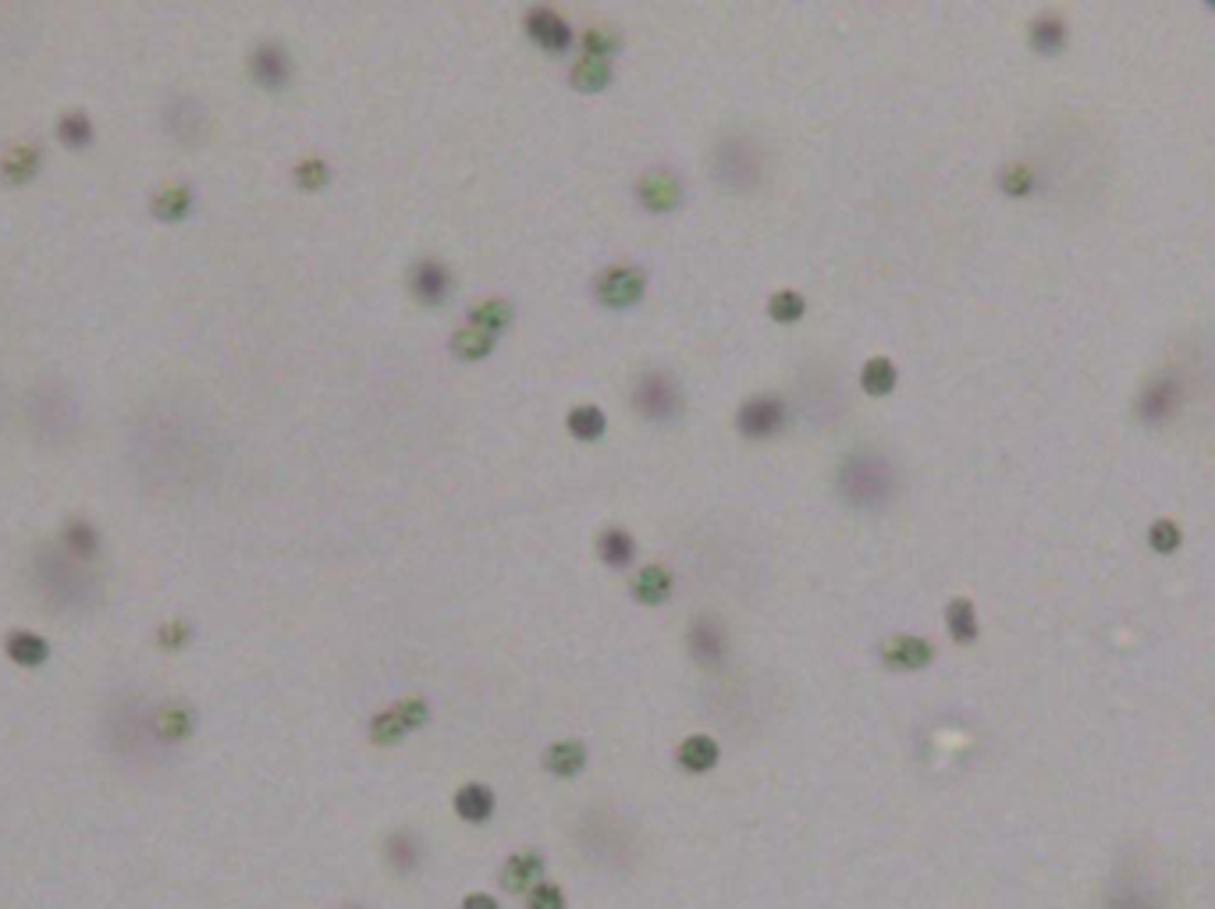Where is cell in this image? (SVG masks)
<instances>
[{
    "label": "cell",
    "instance_id": "1",
    "mask_svg": "<svg viewBox=\"0 0 1215 909\" xmlns=\"http://www.w3.org/2000/svg\"><path fill=\"white\" fill-rule=\"evenodd\" d=\"M29 583L46 611L57 615H93L104 604V575L86 561L72 558L57 540H40L29 551Z\"/></svg>",
    "mask_w": 1215,
    "mask_h": 909
},
{
    "label": "cell",
    "instance_id": "2",
    "mask_svg": "<svg viewBox=\"0 0 1215 909\" xmlns=\"http://www.w3.org/2000/svg\"><path fill=\"white\" fill-rule=\"evenodd\" d=\"M150 710L154 704L133 689L114 693L107 700V707L101 710V739L114 760H122L128 768H154L168 753L154 736Z\"/></svg>",
    "mask_w": 1215,
    "mask_h": 909
},
{
    "label": "cell",
    "instance_id": "3",
    "mask_svg": "<svg viewBox=\"0 0 1215 909\" xmlns=\"http://www.w3.org/2000/svg\"><path fill=\"white\" fill-rule=\"evenodd\" d=\"M25 430L43 448L61 452L82 434V402L75 388L61 377H40L25 391Z\"/></svg>",
    "mask_w": 1215,
    "mask_h": 909
},
{
    "label": "cell",
    "instance_id": "4",
    "mask_svg": "<svg viewBox=\"0 0 1215 909\" xmlns=\"http://www.w3.org/2000/svg\"><path fill=\"white\" fill-rule=\"evenodd\" d=\"M835 490H839V498L857 511L885 508L896 494V469L889 458H881L875 452H853L843 458L839 473H835Z\"/></svg>",
    "mask_w": 1215,
    "mask_h": 909
},
{
    "label": "cell",
    "instance_id": "5",
    "mask_svg": "<svg viewBox=\"0 0 1215 909\" xmlns=\"http://www.w3.org/2000/svg\"><path fill=\"white\" fill-rule=\"evenodd\" d=\"M711 171H715L718 186L729 189V192H750V189H758V181L764 175V157H761L758 139H747V136L721 139L715 146Z\"/></svg>",
    "mask_w": 1215,
    "mask_h": 909
},
{
    "label": "cell",
    "instance_id": "6",
    "mask_svg": "<svg viewBox=\"0 0 1215 909\" xmlns=\"http://www.w3.org/2000/svg\"><path fill=\"white\" fill-rule=\"evenodd\" d=\"M633 409L647 423H676L686 409L679 377L672 370H644L633 384Z\"/></svg>",
    "mask_w": 1215,
    "mask_h": 909
},
{
    "label": "cell",
    "instance_id": "7",
    "mask_svg": "<svg viewBox=\"0 0 1215 909\" xmlns=\"http://www.w3.org/2000/svg\"><path fill=\"white\" fill-rule=\"evenodd\" d=\"M160 128L175 146L196 150V146H203L210 139V110L200 96L175 89L160 107Z\"/></svg>",
    "mask_w": 1215,
    "mask_h": 909
},
{
    "label": "cell",
    "instance_id": "8",
    "mask_svg": "<svg viewBox=\"0 0 1215 909\" xmlns=\"http://www.w3.org/2000/svg\"><path fill=\"white\" fill-rule=\"evenodd\" d=\"M245 68H250V78L256 82L260 89L282 93L288 82H292L295 64H292V54H288V46L282 40L264 36V40L253 43L250 57H245Z\"/></svg>",
    "mask_w": 1215,
    "mask_h": 909
},
{
    "label": "cell",
    "instance_id": "9",
    "mask_svg": "<svg viewBox=\"0 0 1215 909\" xmlns=\"http://www.w3.org/2000/svg\"><path fill=\"white\" fill-rule=\"evenodd\" d=\"M790 423V405L779 394H753L736 409V430L750 441H768Z\"/></svg>",
    "mask_w": 1215,
    "mask_h": 909
},
{
    "label": "cell",
    "instance_id": "10",
    "mask_svg": "<svg viewBox=\"0 0 1215 909\" xmlns=\"http://www.w3.org/2000/svg\"><path fill=\"white\" fill-rule=\"evenodd\" d=\"M647 295V274L633 263H619L594 277V299L604 309H630Z\"/></svg>",
    "mask_w": 1215,
    "mask_h": 909
},
{
    "label": "cell",
    "instance_id": "11",
    "mask_svg": "<svg viewBox=\"0 0 1215 909\" xmlns=\"http://www.w3.org/2000/svg\"><path fill=\"white\" fill-rule=\"evenodd\" d=\"M150 721H154V736L163 750H175L182 747V742L192 739L196 725H200V715H196V707L189 700H157L154 710H150Z\"/></svg>",
    "mask_w": 1215,
    "mask_h": 909
},
{
    "label": "cell",
    "instance_id": "12",
    "mask_svg": "<svg viewBox=\"0 0 1215 909\" xmlns=\"http://www.w3.org/2000/svg\"><path fill=\"white\" fill-rule=\"evenodd\" d=\"M686 651L704 668H718L729 660V633L715 615H697L686 630Z\"/></svg>",
    "mask_w": 1215,
    "mask_h": 909
},
{
    "label": "cell",
    "instance_id": "13",
    "mask_svg": "<svg viewBox=\"0 0 1215 909\" xmlns=\"http://www.w3.org/2000/svg\"><path fill=\"white\" fill-rule=\"evenodd\" d=\"M452 288H455V281H452L448 263L437 260V256H423V260L413 263V271H409V292H413L416 303H423V306L448 303Z\"/></svg>",
    "mask_w": 1215,
    "mask_h": 909
},
{
    "label": "cell",
    "instance_id": "14",
    "mask_svg": "<svg viewBox=\"0 0 1215 909\" xmlns=\"http://www.w3.org/2000/svg\"><path fill=\"white\" fill-rule=\"evenodd\" d=\"M522 29L530 32V40L537 46H545V51H551V54H566L569 46L577 43V32H572V25L548 4H533L527 11V19H522Z\"/></svg>",
    "mask_w": 1215,
    "mask_h": 909
},
{
    "label": "cell",
    "instance_id": "15",
    "mask_svg": "<svg viewBox=\"0 0 1215 909\" xmlns=\"http://www.w3.org/2000/svg\"><path fill=\"white\" fill-rule=\"evenodd\" d=\"M636 203L651 210V213H672L683 203V181L676 171L668 168H654L644 171L636 181Z\"/></svg>",
    "mask_w": 1215,
    "mask_h": 909
},
{
    "label": "cell",
    "instance_id": "16",
    "mask_svg": "<svg viewBox=\"0 0 1215 909\" xmlns=\"http://www.w3.org/2000/svg\"><path fill=\"white\" fill-rule=\"evenodd\" d=\"M54 540H57L61 548L68 551L72 558L86 561V566H93V561L101 558V551H104V533H101V526H96V522L86 516V511H72V516L61 522V530H57V537H54Z\"/></svg>",
    "mask_w": 1215,
    "mask_h": 909
},
{
    "label": "cell",
    "instance_id": "17",
    "mask_svg": "<svg viewBox=\"0 0 1215 909\" xmlns=\"http://www.w3.org/2000/svg\"><path fill=\"white\" fill-rule=\"evenodd\" d=\"M43 171V146L36 139H19L0 154V181L11 189L29 186Z\"/></svg>",
    "mask_w": 1215,
    "mask_h": 909
},
{
    "label": "cell",
    "instance_id": "18",
    "mask_svg": "<svg viewBox=\"0 0 1215 909\" xmlns=\"http://www.w3.org/2000/svg\"><path fill=\"white\" fill-rule=\"evenodd\" d=\"M878 654H881V665L892 672H921L934 660V647L921 636H892L881 643Z\"/></svg>",
    "mask_w": 1215,
    "mask_h": 909
},
{
    "label": "cell",
    "instance_id": "19",
    "mask_svg": "<svg viewBox=\"0 0 1215 909\" xmlns=\"http://www.w3.org/2000/svg\"><path fill=\"white\" fill-rule=\"evenodd\" d=\"M196 210V189L189 181H160L150 192V213L160 224H178Z\"/></svg>",
    "mask_w": 1215,
    "mask_h": 909
},
{
    "label": "cell",
    "instance_id": "20",
    "mask_svg": "<svg viewBox=\"0 0 1215 909\" xmlns=\"http://www.w3.org/2000/svg\"><path fill=\"white\" fill-rule=\"evenodd\" d=\"M423 856H426L423 838L416 832H409V828L391 832L388 842H384V864H388L391 874H399V878H413V874H420Z\"/></svg>",
    "mask_w": 1215,
    "mask_h": 909
},
{
    "label": "cell",
    "instance_id": "21",
    "mask_svg": "<svg viewBox=\"0 0 1215 909\" xmlns=\"http://www.w3.org/2000/svg\"><path fill=\"white\" fill-rule=\"evenodd\" d=\"M4 654H8L11 665H19V668H43L54 651H51V640H46L43 633L22 630L19 625V630L4 633Z\"/></svg>",
    "mask_w": 1215,
    "mask_h": 909
},
{
    "label": "cell",
    "instance_id": "22",
    "mask_svg": "<svg viewBox=\"0 0 1215 909\" xmlns=\"http://www.w3.org/2000/svg\"><path fill=\"white\" fill-rule=\"evenodd\" d=\"M545 881V856H540L537 849H519L505 859L501 867V888L513 891V896H522V891H530L533 885Z\"/></svg>",
    "mask_w": 1215,
    "mask_h": 909
},
{
    "label": "cell",
    "instance_id": "23",
    "mask_svg": "<svg viewBox=\"0 0 1215 909\" xmlns=\"http://www.w3.org/2000/svg\"><path fill=\"white\" fill-rule=\"evenodd\" d=\"M54 136L64 150H89L96 142V121L86 107H64L54 121Z\"/></svg>",
    "mask_w": 1215,
    "mask_h": 909
},
{
    "label": "cell",
    "instance_id": "24",
    "mask_svg": "<svg viewBox=\"0 0 1215 909\" xmlns=\"http://www.w3.org/2000/svg\"><path fill=\"white\" fill-rule=\"evenodd\" d=\"M452 806H455L458 821H466V824H487L490 817H495V806L498 803H495V792H490L484 782H466V785H458Z\"/></svg>",
    "mask_w": 1215,
    "mask_h": 909
},
{
    "label": "cell",
    "instance_id": "25",
    "mask_svg": "<svg viewBox=\"0 0 1215 909\" xmlns=\"http://www.w3.org/2000/svg\"><path fill=\"white\" fill-rule=\"evenodd\" d=\"M718 757H721V747H718V739H711V736H689V739H683L679 742V750H676V764L686 771V774H708V771H715V764H718Z\"/></svg>",
    "mask_w": 1215,
    "mask_h": 909
},
{
    "label": "cell",
    "instance_id": "26",
    "mask_svg": "<svg viewBox=\"0 0 1215 909\" xmlns=\"http://www.w3.org/2000/svg\"><path fill=\"white\" fill-rule=\"evenodd\" d=\"M587 768V747L580 739H558L545 750V771L554 779H577Z\"/></svg>",
    "mask_w": 1215,
    "mask_h": 909
},
{
    "label": "cell",
    "instance_id": "27",
    "mask_svg": "<svg viewBox=\"0 0 1215 909\" xmlns=\"http://www.w3.org/2000/svg\"><path fill=\"white\" fill-rule=\"evenodd\" d=\"M612 78H615V68H612V61H604V57L583 54L569 68V82H572V89L577 93H601V89L612 86Z\"/></svg>",
    "mask_w": 1215,
    "mask_h": 909
},
{
    "label": "cell",
    "instance_id": "28",
    "mask_svg": "<svg viewBox=\"0 0 1215 909\" xmlns=\"http://www.w3.org/2000/svg\"><path fill=\"white\" fill-rule=\"evenodd\" d=\"M633 598H636L640 604H647V607L665 604V601L672 598V572H668L665 566H647V569H640V572H636V580H633Z\"/></svg>",
    "mask_w": 1215,
    "mask_h": 909
},
{
    "label": "cell",
    "instance_id": "29",
    "mask_svg": "<svg viewBox=\"0 0 1215 909\" xmlns=\"http://www.w3.org/2000/svg\"><path fill=\"white\" fill-rule=\"evenodd\" d=\"M598 558L604 561L608 569H630L633 558H636V540L626 530L612 526V530H604L598 537Z\"/></svg>",
    "mask_w": 1215,
    "mask_h": 909
},
{
    "label": "cell",
    "instance_id": "30",
    "mask_svg": "<svg viewBox=\"0 0 1215 909\" xmlns=\"http://www.w3.org/2000/svg\"><path fill=\"white\" fill-rule=\"evenodd\" d=\"M513 317H516L513 303H508V299H495V295H490V299H480V303L469 309V324L487 330V335H495V338L501 335L508 324H513Z\"/></svg>",
    "mask_w": 1215,
    "mask_h": 909
},
{
    "label": "cell",
    "instance_id": "31",
    "mask_svg": "<svg viewBox=\"0 0 1215 909\" xmlns=\"http://www.w3.org/2000/svg\"><path fill=\"white\" fill-rule=\"evenodd\" d=\"M495 345H498V338H495V335H487V330L473 327V324L458 327L455 335H452V352H455L458 359H466V362L487 359L490 352H495Z\"/></svg>",
    "mask_w": 1215,
    "mask_h": 909
},
{
    "label": "cell",
    "instance_id": "32",
    "mask_svg": "<svg viewBox=\"0 0 1215 909\" xmlns=\"http://www.w3.org/2000/svg\"><path fill=\"white\" fill-rule=\"evenodd\" d=\"M945 625H949V636L957 643H974L978 640V611L974 604L966 598H957L949 601L945 607Z\"/></svg>",
    "mask_w": 1215,
    "mask_h": 909
},
{
    "label": "cell",
    "instance_id": "33",
    "mask_svg": "<svg viewBox=\"0 0 1215 909\" xmlns=\"http://www.w3.org/2000/svg\"><path fill=\"white\" fill-rule=\"evenodd\" d=\"M896 380H899L896 362H892V359H885V356L867 359V362H864V370H860V384H864V391H867V394H875V399H881V394H889V391L896 388Z\"/></svg>",
    "mask_w": 1215,
    "mask_h": 909
},
{
    "label": "cell",
    "instance_id": "34",
    "mask_svg": "<svg viewBox=\"0 0 1215 909\" xmlns=\"http://www.w3.org/2000/svg\"><path fill=\"white\" fill-rule=\"evenodd\" d=\"M1066 43V25L1059 14H1042V19H1034L1031 25V46L1038 54H1059Z\"/></svg>",
    "mask_w": 1215,
    "mask_h": 909
},
{
    "label": "cell",
    "instance_id": "35",
    "mask_svg": "<svg viewBox=\"0 0 1215 909\" xmlns=\"http://www.w3.org/2000/svg\"><path fill=\"white\" fill-rule=\"evenodd\" d=\"M196 640V625L189 619H163L154 633V643L163 654H182Z\"/></svg>",
    "mask_w": 1215,
    "mask_h": 909
},
{
    "label": "cell",
    "instance_id": "36",
    "mask_svg": "<svg viewBox=\"0 0 1215 909\" xmlns=\"http://www.w3.org/2000/svg\"><path fill=\"white\" fill-rule=\"evenodd\" d=\"M566 426H569V434H572V437H580V441H598V437L604 434L608 420H604V412H601L598 405H577V409L569 412Z\"/></svg>",
    "mask_w": 1215,
    "mask_h": 909
},
{
    "label": "cell",
    "instance_id": "37",
    "mask_svg": "<svg viewBox=\"0 0 1215 909\" xmlns=\"http://www.w3.org/2000/svg\"><path fill=\"white\" fill-rule=\"evenodd\" d=\"M409 736V729L402 725V718L395 715V710H377V715L370 718V742L373 747H399V742Z\"/></svg>",
    "mask_w": 1215,
    "mask_h": 909
},
{
    "label": "cell",
    "instance_id": "38",
    "mask_svg": "<svg viewBox=\"0 0 1215 909\" xmlns=\"http://www.w3.org/2000/svg\"><path fill=\"white\" fill-rule=\"evenodd\" d=\"M1170 405H1176V388H1173V380H1159V384H1155V388H1148V391L1141 394V402H1138V409H1141V416H1144V420H1165V416H1170Z\"/></svg>",
    "mask_w": 1215,
    "mask_h": 909
},
{
    "label": "cell",
    "instance_id": "39",
    "mask_svg": "<svg viewBox=\"0 0 1215 909\" xmlns=\"http://www.w3.org/2000/svg\"><path fill=\"white\" fill-rule=\"evenodd\" d=\"M292 181L299 186L303 192H317L324 189L327 181H331V163H327L324 157H303L299 163L292 168Z\"/></svg>",
    "mask_w": 1215,
    "mask_h": 909
},
{
    "label": "cell",
    "instance_id": "40",
    "mask_svg": "<svg viewBox=\"0 0 1215 909\" xmlns=\"http://www.w3.org/2000/svg\"><path fill=\"white\" fill-rule=\"evenodd\" d=\"M803 313H807V299H803V295L793 292V288H782L768 299V317L779 320V324H796V320H803Z\"/></svg>",
    "mask_w": 1215,
    "mask_h": 909
},
{
    "label": "cell",
    "instance_id": "41",
    "mask_svg": "<svg viewBox=\"0 0 1215 909\" xmlns=\"http://www.w3.org/2000/svg\"><path fill=\"white\" fill-rule=\"evenodd\" d=\"M1106 909H1159V906H1155V899L1148 896L1141 885H1134V881H1116L1109 888Z\"/></svg>",
    "mask_w": 1215,
    "mask_h": 909
},
{
    "label": "cell",
    "instance_id": "42",
    "mask_svg": "<svg viewBox=\"0 0 1215 909\" xmlns=\"http://www.w3.org/2000/svg\"><path fill=\"white\" fill-rule=\"evenodd\" d=\"M580 43H583V54L612 61V57L619 54V46H622V36H619L615 29H608V25H590V29L583 32V40H580Z\"/></svg>",
    "mask_w": 1215,
    "mask_h": 909
},
{
    "label": "cell",
    "instance_id": "43",
    "mask_svg": "<svg viewBox=\"0 0 1215 909\" xmlns=\"http://www.w3.org/2000/svg\"><path fill=\"white\" fill-rule=\"evenodd\" d=\"M391 710H395V715L402 718V725H405L409 732H420L423 725L431 721V704H426L423 697H405V700H399Z\"/></svg>",
    "mask_w": 1215,
    "mask_h": 909
},
{
    "label": "cell",
    "instance_id": "44",
    "mask_svg": "<svg viewBox=\"0 0 1215 909\" xmlns=\"http://www.w3.org/2000/svg\"><path fill=\"white\" fill-rule=\"evenodd\" d=\"M527 909H566V891L554 881H540L527 891Z\"/></svg>",
    "mask_w": 1215,
    "mask_h": 909
},
{
    "label": "cell",
    "instance_id": "45",
    "mask_svg": "<svg viewBox=\"0 0 1215 909\" xmlns=\"http://www.w3.org/2000/svg\"><path fill=\"white\" fill-rule=\"evenodd\" d=\"M1148 540H1152L1155 551L1170 554V551L1180 548V526L1170 522V519H1159V522H1152V530H1148Z\"/></svg>",
    "mask_w": 1215,
    "mask_h": 909
},
{
    "label": "cell",
    "instance_id": "46",
    "mask_svg": "<svg viewBox=\"0 0 1215 909\" xmlns=\"http://www.w3.org/2000/svg\"><path fill=\"white\" fill-rule=\"evenodd\" d=\"M999 186H1003L1006 195H1027L1034 189V175L1027 168H1006L1003 178H999Z\"/></svg>",
    "mask_w": 1215,
    "mask_h": 909
},
{
    "label": "cell",
    "instance_id": "47",
    "mask_svg": "<svg viewBox=\"0 0 1215 909\" xmlns=\"http://www.w3.org/2000/svg\"><path fill=\"white\" fill-rule=\"evenodd\" d=\"M458 909H501V906H498L495 896H487V891H469Z\"/></svg>",
    "mask_w": 1215,
    "mask_h": 909
},
{
    "label": "cell",
    "instance_id": "48",
    "mask_svg": "<svg viewBox=\"0 0 1215 909\" xmlns=\"http://www.w3.org/2000/svg\"><path fill=\"white\" fill-rule=\"evenodd\" d=\"M338 909H363V906H338Z\"/></svg>",
    "mask_w": 1215,
    "mask_h": 909
}]
</instances>
